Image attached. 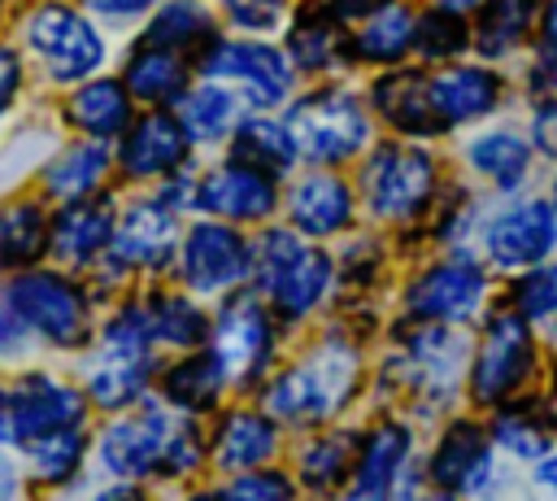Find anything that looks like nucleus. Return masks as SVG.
Masks as SVG:
<instances>
[{"label":"nucleus","mask_w":557,"mask_h":501,"mask_svg":"<svg viewBox=\"0 0 557 501\" xmlns=\"http://www.w3.org/2000/svg\"><path fill=\"white\" fill-rule=\"evenodd\" d=\"M540 370H544V353L535 340V322H527L513 305L487 309L479 340L470 349L466 401L487 414V410L540 388Z\"/></svg>","instance_id":"nucleus-1"},{"label":"nucleus","mask_w":557,"mask_h":501,"mask_svg":"<svg viewBox=\"0 0 557 501\" xmlns=\"http://www.w3.org/2000/svg\"><path fill=\"white\" fill-rule=\"evenodd\" d=\"M361 357L348 340H322L305 362L287 366L265 383V410L278 423L292 427H318L344 410V401L357 392Z\"/></svg>","instance_id":"nucleus-2"},{"label":"nucleus","mask_w":557,"mask_h":501,"mask_svg":"<svg viewBox=\"0 0 557 501\" xmlns=\"http://www.w3.org/2000/svg\"><path fill=\"white\" fill-rule=\"evenodd\" d=\"M152 314L148 305H126L117 309L104 331H100V349L87 366V396L104 410H126L131 401L144 396L148 388V370H152Z\"/></svg>","instance_id":"nucleus-3"},{"label":"nucleus","mask_w":557,"mask_h":501,"mask_svg":"<svg viewBox=\"0 0 557 501\" xmlns=\"http://www.w3.org/2000/svg\"><path fill=\"white\" fill-rule=\"evenodd\" d=\"M422 471L435 488L461 501H492L500 492V449L487 431V418L453 414L440 427Z\"/></svg>","instance_id":"nucleus-4"},{"label":"nucleus","mask_w":557,"mask_h":501,"mask_svg":"<svg viewBox=\"0 0 557 501\" xmlns=\"http://www.w3.org/2000/svg\"><path fill=\"white\" fill-rule=\"evenodd\" d=\"M440 187V166L426 148L392 139L379 144L361 166V200L383 222H409L418 218Z\"/></svg>","instance_id":"nucleus-5"},{"label":"nucleus","mask_w":557,"mask_h":501,"mask_svg":"<svg viewBox=\"0 0 557 501\" xmlns=\"http://www.w3.org/2000/svg\"><path fill=\"white\" fill-rule=\"evenodd\" d=\"M287 131L300 157H309L313 166H339L370 144V113L352 91L322 87L292 105Z\"/></svg>","instance_id":"nucleus-6"},{"label":"nucleus","mask_w":557,"mask_h":501,"mask_svg":"<svg viewBox=\"0 0 557 501\" xmlns=\"http://www.w3.org/2000/svg\"><path fill=\"white\" fill-rule=\"evenodd\" d=\"M22 39L57 83H83L104 61L100 30L70 4H39L35 13H26Z\"/></svg>","instance_id":"nucleus-7"},{"label":"nucleus","mask_w":557,"mask_h":501,"mask_svg":"<svg viewBox=\"0 0 557 501\" xmlns=\"http://www.w3.org/2000/svg\"><path fill=\"white\" fill-rule=\"evenodd\" d=\"M487 305V270L470 253H448L418 270L405 288V314L418 322H448L461 327L479 318Z\"/></svg>","instance_id":"nucleus-8"},{"label":"nucleus","mask_w":557,"mask_h":501,"mask_svg":"<svg viewBox=\"0 0 557 501\" xmlns=\"http://www.w3.org/2000/svg\"><path fill=\"white\" fill-rule=\"evenodd\" d=\"M487 266L505 274H522L553 257L557 248V209L548 196H522L505 209H496L479 231Z\"/></svg>","instance_id":"nucleus-9"},{"label":"nucleus","mask_w":557,"mask_h":501,"mask_svg":"<svg viewBox=\"0 0 557 501\" xmlns=\"http://www.w3.org/2000/svg\"><path fill=\"white\" fill-rule=\"evenodd\" d=\"M9 301L22 314V322L30 331H39L48 344L57 349H74L87 340L91 327V309L78 283H70L65 274L52 270H26L9 283Z\"/></svg>","instance_id":"nucleus-10"},{"label":"nucleus","mask_w":557,"mask_h":501,"mask_svg":"<svg viewBox=\"0 0 557 501\" xmlns=\"http://www.w3.org/2000/svg\"><path fill=\"white\" fill-rule=\"evenodd\" d=\"M178 423H183V414H174V410H165V405H152V401H148L139 414L113 418V423L100 431V440H96L100 466H104L113 479L161 475Z\"/></svg>","instance_id":"nucleus-11"},{"label":"nucleus","mask_w":557,"mask_h":501,"mask_svg":"<svg viewBox=\"0 0 557 501\" xmlns=\"http://www.w3.org/2000/svg\"><path fill=\"white\" fill-rule=\"evenodd\" d=\"M200 74L235 83L244 91V100L257 109L283 105L292 91L287 57L270 44H257V39H209V48L200 57Z\"/></svg>","instance_id":"nucleus-12"},{"label":"nucleus","mask_w":557,"mask_h":501,"mask_svg":"<svg viewBox=\"0 0 557 501\" xmlns=\"http://www.w3.org/2000/svg\"><path fill=\"white\" fill-rule=\"evenodd\" d=\"M87 401L78 388L61 383L48 370H30L9 388V436L13 444H35L52 431L83 427Z\"/></svg>","instance_id":"nucleus-13"},{"label":"nucleus","mask_w":557,"mask_h":501,"mask_svg":"<svg viewBox=\"0 0 557 501\" xmlns=\"http://www.w3.org/2000/svg\"><path fill=\"white\" fill-rule=\"evenodd\" d=\"M413 466V427L405 418H379L357 449V466L339 501H396L400 479Z\"/></svg>","instance_id":"nucleus-14"},{"label":"nucleus","mask_w":557,"mask_h":501,"mask_svg":"<svg viewBox=\"0 0 557 501\" xmlns=\"http://www.w3.org/2000/svg\"><path fill=\"white\" fill-rule=\"evenodd\" d=\"M213 353L235 383H257L274 357V322L257 296H231L213 318Z\"/></svg>","instance_id":"nucleus-15"},{"label":"nucleus","mask_w":557,"mask_h":501,"mask_svg":"<svg viewBox=\"0 0 557 501\" xmlns=\"http://www.w3.org/2000/svg\"><path fill=\"white\" fill-rule=\"evenodd\" d=\"M487 431L505 462L535 466L557 444V396L544 388H531V392L487 410Z\"/></svg>","instance_id":"nucleus-16"},{"label":"nucleus","mask_w":557,"mask_h":501,"mask_svg":"<svg viewBox=\"0 0 557 501\" xmlns=\"http://www.w3.org/2000/svg\"><path fill=\"white\" fill-rule=\"evenodd\" d=\"M178 270L196 292H226L252 270V248L226 222H196L183 235Z\"/></svg>","instance_id":"nucleus-17"},{"label":"nucleus","mask_w":557,"mask_h":501,"mask_svg":"<svg viewBox=\"0 0 557 501\" xmlns=\"http://www.w3.org/2000/svg\"><path fill=\"white\" fill-rule=\"evenodd\" d=\"M178 244V222H174V205L165 200H135L117 227H113V261L122 270H161L174 257Z\"/></svg>","instance_id":"nucleus-18"},{"label":"nucleus","mask_w":557,"mask_h":501,"mask_svg":"<svg viewBox=\"0 0 557 501\" xmlns=\"http://www.w3.org/2000/svg\"><path fill=\"white\" fill-rule=\"evenodd\" d=\"M505 100V78L492 65H444L431 74V105L444 122V131L483 122Z\"/></svg>","instance_id":"nucleus-19"},{"label":"nucleus","mask_w":557,"mask_h":501,"mask_svg":"<svg viewBox=\"0 0 557 501\" xmlns=\"http://www.w3.org/2000/svg\"><path fill=\"white\" fill-rule=\"evenodd\" d=\"M196 205L226 222H261L278 205V192H274L270 174H261L244 161H226L196 183Z\"/></svg>","instance_id":"nucleus-20"},{"label":"nucleus","mask_w":557,"mask_h":501,"mask_svg":"<svg viewBox=\"0 0 557 501\" xmlns=\"http://www.w3.org/2000/svg\"><path fill=\"white\" fill-rule=\"evenodd\" d=\"M370 105L383 113V122L409 139H431L444 135V122L431 105V74L418 70H387L370 87Z\"/></svg>","instance_id":"nucleus-21"},{"label":"nucleus","mask_w":557,"mask_h":501,"mask_svg":"<svg viewBox=\"0 0 557 501\" xmlns=\"http://www.w3.org/2000/svg\"><path fill=\"white\" fill-rule=\"evenodd\" d=\"M352 213H357V200L339 174H305L287 192V218L300 235H313V240L339 235L348 231Z\"/></svg>","instance_id":"nucleus-22"},{"label":"nucleus","mask_w":557,"mask_h":501,"mask_svg":"<svg viewBox=\"0 0 557 501\" xmlns=\"http://www.w3.org/2000/svg\"><path fill=\"white\" fill-rule=\"evenodd\" d=\"M187 144H191V135H187V126L178 118L148 113L122 139V170L131 179H161V174H170V170L183 166Z\"/></svg>","instance_id":"nucleus-23"},{"label":"nucleus","mask_w":557,"mask_h":501,"mask_svg":"<svg viewBox=\"0 0 557 501\" xmlns=\"http://www.w3.org/2000/svg\"><path fill=\"white\" fill-rule=\"evenodd\" d=\"M531 161H535V139L531 135H518L513 126L479 131L466 144V166L474 174H483L500 192H518L527 183V174H531Z\"/></svg>","instance_id":"nucleus-24"},{"label":"nucleus","mask_w":557,"mask_h":501,"mask_svg":"<svg viewBox=\"0 0 557 501\" xmlns=\"http://www.w3.org/2000/svg\"><path fill=\"white\" fill-rule=\"evenodd\" d=\"M331 283H335V261H331L322 248H309V244H305V248L287 261V270L274 279V288H270L265 296H270V305H274L278 318L296 322V318L313 314V309L326 301Z\"/></svg>","instance_id":"nucleus-25"},{"label":"nucleus","mask_w":557,"mask_h":501,"mask_svg":"<svg viewBox=\"0 0 557 501\" xmlns=\"http://www.w3.org/2000/svg\"><path fill=\"white\" fill-rule=\"evenodd\" d=\"M278 453V427L274 414H257V410H231L218 423L213 436V462L222 471H257L261 462H270Z\"/></svg>","instance_id":"nucleus-26"},{"label":"nucleus","mask_w":557,"mask_h":501,"mask_svg":"<svg viewBox=\"0 0 557 501\" xmlns=\"http://www.w3.org/2000/svg\"><path fill=\"white\" fill-rule=\"evenodd\" d=\"M113 244V218L104 205L96 200H70L57 218H52V235L48 248L57 261L65 266H87L96 253H104Z\"/></svg>","instance_id":"nucleus-27"},{"label":"nucleus","mask_w":557,"mask_h":501,"mask_svg":"<svg viewBox=\"0 0 557 501\" xmlns=\"http://www.w3.org/2000/svg\"><path fill=\"white\" fill-rule=\"evenodd\" d=\"M65 122L91 139H113L131 131V87L113 78H87L65 100Z\"/></svg>","instance_id":"nucleus-28"},{"label":"nucleus","mask_w":557,"mask_h":501,"mask_svg":"<svg viewBox=\"0 0 557 501\" xmlns=\"http://www.w3.org/2000/svg\"><path fill=\"white\" fill-rule=\"evenodd\" d=\"M413 39H418V17L392 0L361 22V30L348 39V52L366 65H400V57L413 52Z\"/></svg>","instance_id":"nucleus-29"},{"label":"nucleus","mask_w":557,"mask_h":501,"mask_svg":"<svg viewBox=\"0 0 557 501\" xmlns=\"http://www.w3.org/2000/svg\"><path fill=\"white\" fill-rule=\"evenodd\" d=\"M535 17H540V0H483L474 17V48L487 61H500L531 35Z\"/></svg>","instance_id":"nucleus-30"},{"label":"nucleus","mask_w":557,"mask_h":501,"mask_svg":"<svg viewBox=\"0 0 557 501\" xmlns=\"http://www.w3.org/2000/svg\"><path fill=\"white\" fill-rule=\"evenodd\" d=\"M226 379H231V375H226V366L218 362V353H191V357H183V362H174V366L165 370L161 392H165V401H170L174 410L200 414V410H209V405L218 401V392H222Z\"/></svg>","instance_id":"nucleus-31"},{"label":"nucleus","mask_w":557,"mask_h":501,"mask_svg":"<svg viewBox=\"0 0 557 501\" xmlns=\"http://www.w3.org/2000/svg\"><path fill=\"white\" fill-rule=\"evenodd\" d=\"M126 87L135 100L144 105H165V100H183V87H187V70L178 61L174 48H157V44H144L139 52H131L126 61Z\"/></svg>","instance_id":"nucleus-32"},{"label":"nucleus","mask_w":557,"mask_h":501,"mask_svg":"<svg viewBox=\"0 0 557 501\" xmlns=\"http://www.w3.org/2000/svg\"><path fill=\"white\" fill-rule=\"evenodd\" d=\"M235 161H244V166H252V170H261V174H287L292 170V161L300 157L296 152V139H292V131H287V122L278 126V122H270V118H248V122H239L235 126Z\"/></svg>","instance_id":"nucleus-33"},{"label":"nucleus","mask_w":557,"mask_h":501,"mask_svg":"<svg viewBox=\"0 0 557 501\" xmlns=\"http://www.w3.org/2000/svg\"><path fill=\"white\" fill-rule=\"evenodd\" d=\"M48 235H52V222L44 218L39 205L30 200L0 205V270L30 266L48 248Z\"/></svg>","instance_id":"nucleus-34"},{"label":"nucleus","mask_w":557,"mask_h":501,"mask_svg":"<svg viewBox=\"0 0 557 501\" xmlns=\"http://www.w3.org/2000/svg\"><path fill=\"white\" fill-rule=\"evenodd\" d=\"M357 449L361 440L352 431H331V436H313L300 449V479L313 492H335L348 484L352 466H357Z\"/></svg>","instance_id":"nucleus-35"},{"label":"nucleus","mask_w":557,"mask_h":501,"mask_svg":"<svg viewBox=\"0 0 557 501\" xmlns=\"http://www.w3.org/2000/svg\"><path fill=\"white\" fill-rule=\"evenodd\" d=\"M104 174H109V152L100 144H74L70 152H61L48 166L44 187H48V196H57V200L70 205V200L91 196L104 183Z\"/></svg>","instance_id":"nucleus-36"},{"label":"nucleus","mask_w":557,"mask_h":501,"mask_svg":"<svg viewBox=\"0 0 557 501\" xmlns=\"http://www.w3.org/2000/svg\"><path fill=\"white\" fill-rule=\"evenodd\" d=\"M235 118H239V105H235V96H231L226 87H218V83H205V87H196V91H183V100H178V122L187 126V135H191L196 144L222 139V135L235 126Z\"/></svg>","instance_id":"nucleus-37"},{"label":"nucleus","mask_w":557,"mask_h":501,"mask_svg":"<svg viewBox=\"0 0 557 501\" xmlns=\"http://www.w3.org/2000/svg\"><path fill=\"white\" fill-rule=\"evenodd\" d=\"M335 26H339V22H335L331 13H305V17L292 26V35H287V57H292L300 70H326V65H335V61L348 52V44L339 39Z\"/></svg>","instance_id":"nucleus-38"},{"label":"nucleus","mask_w":557,"mask_h":501,"mask_svg":"<svg viewBox=\"0 0 557 501\" xmlns=\"http://www.w3.org/2000/svg\"><path fill=\"white\" fill-rule=\"evenodd\" d=\"M205 39H213V17H209V9L200 0H170L152 17V26L144 35V44L174 48V52H183L191 44H205Z\"/></svg>","instance_id":"nucleus-39"},{"label":"nucleus","mask_w":557,"mask_h":501,"mask_svg":"<svg viewBox=\"0 0 557 501\" xmlns=\"http://www.w3.org/2000/svg\"><path fill=\"white\" fill-rule=\"evenodd\" d=\"M152 314V335L161 344H174V349H196L205 335H209V318L200 305H191L187 296H157L148 305Z\"/></svg>","instance_id":"nucleus-40"},{"label":"nucleus","mask_w":557,"mask_h":501,"mask_svg":"<svg viewBox=\"0 0 557 501\" xmlns=\"http://www.w3.org/2000/svg\"><path fill=\"white\" fill-rule=\"evenodd\" d=\"M26 453H30V475L39 484H65L78 471L87 440H83V427H65V431H52V436L26 444Z\"/></svg>","instance_id":"nucleus-41"},{"label":"nucleus","mask_w":557,"mask_h":501,"mask_svg":"<svg viewBox=\"0 0 557 501\" xmlns=\"http://www.w3.org/2000/svg\"><path fill=\"white\" fill-rule=\"evenodd\" d=\"M474 44V30L466 26V13H453V9H431L418 17V39L413 48L426 57V61H453L461 57L466 48Z\"/></svg>","instance_id":"nucleus-42"},{"label":"nucleus","mask_w":557,"mask_h":501,"mask_svg":"<svg viewBox=\"0 0 557 501\" xmlns=\"http://www.w3.org/2000/svg\"><path fill=\"white\" fill-rule=\"evenodd\" d=\"M505 305H513V309H518L527 322H535V327L557 322V261H540V266L522 270V274L513 279Z\"/></svg>","instance_id":"nucleus-43"},{"label":"nucleus","mask_w":557,"mask_h":501,"mask_svg":"<svg viewBox=\"0 0 557 501\" xmlns=\"http://www.w3.org/2000/svg\"><path fill=\"white\" fill-rule=\"evenodd\" d=\"M213 501H296V488L283 471H239Z\"/></svg>","instance_id":"nucleus-44"},{"label":"nucleus","mask_w":557,"mask_h":501,"mask_svg":"<svg viewBox=\"0 0 557 501\" xmlns=\"http://www.w3.org/2000/svg\"><path fill=\"white\" fill-rule=\"evenodd\" d=\"M527 96H531L535 113H544V109H557V52L540 48L535 65L527 70Z\"/></svg>","instance_id":"nucleus-45"},{"label":"nucleus","mask_w":557,"mask_h":501,"mask_svg":"<svg viewBox=\"0 0 557 501\" xmlns=\"http://www.w3.org/2000/svg\"><path fill=\"white\" fill-rule=\"evenodd\" d=\"M222 4L244 30H270L278 26V13H283V0H222Z\"/></svg>","instance_id":"nucleus-46"},{"label":"nucleus","mask_w":557,"mask_h":501,"mask_svg":"<svg viewBox=\"0 0 557 501\" xmlns=\"http://www.w3.org/2000/svg\"><path fill=\"white\" fill-rule=\"evenodd\" d=\"M26 322H22V314L13 309V301L4 296L0 301V357H9V353H17L22 349V340H26Z\"/></svg>","instance_id":"nucleus-47"},{"label":"nucleus","mask_w":557,"mask_h":501,"mask_svg":"<svg viewBox=\"0 0 557 501\" xmlns=\"http://www.w3.org/2000/svg\"><path fill=\"white\" fill-rule=\"evenodd\" d=\"M17 87H22V61H17V52L9 44H0V113L13 105Z\"/></svg>","instance_id":"nucleus-48"},{"label":"nucleus","mask_w":557,"mask_h":501,"mask_svg":"<svg viewBox=\"0 0 557 501\" xmlns=\"http://www.w3.org/2000/svg\"><path fill=\"white\" fill-rule=\"evenodd\" d=\"M527 479H531L535 492H544V497L557 501V444H553L535 466H527Z\"/></svg>","instance_id":"nucleus-49"},{"label":"nucleus","mask_w":557,"mask_h":501,"mask_svg":"<svg viewBox=\"0 0 557 501\" xmlns=\"http://www.w3.org/2000/svg\"><path fill=\"white\" fill-rule=\"evenodd\" d=\"M383 4H392V0H326V13H331L335 22H366V17L379 13Z\"/></svg>","instance_id":"nucleus-50"},{"label":"nucleus","mask_w":557,"mask_h":501,"mask_svg":"<svg viewBox=\"0 0 557 501\" xmlns=\"http://www.w3.org/2000/svg\"><path fill=\"white\" fill-rule=\"evenodd\" d=\"M531 139H535V148L544 157L557 161V109H544V113L531 118Z\"/></svg>","instance_id":"nucleus-51"},{"label":"nucleus","mask_w":557,"mask_h":501,"mask_svg":"<svg viewBox=\"0 0 557 501\" xmlns=\"http://www.w3.org/2000/svg\"><path fill=\"white\" fill-rule=\"evenodd\" d=\"M157 0H87V9L104 13V17H139L144 9H152Z\"/></svg>","instance_id":"nucleus-52"},{"label":"nucleus","mask_w":557,"mask_h":501,"mask_svg":"<svg viewBox=\"0 0 557 501\" xmlns=\"http://www.w3.org/2000/svg\"><path fill=\"white\" fill-rule=\"evenodd\" d=\"M540 48L557 52V0L544 4V17H540Z\"/></svg>","instance_id":"nucleus-53"},{"label":"nucleus","mask_w":557,"mask_h":501,"mask_svg":"<svg viewBox=\"0 0 557 501\" xmlns=\"http://www.w3.org/2000/svg\"><path fill=\"white\" fill-rule=\"evenodd\" d=\"M17 497V471H13V462L0 453V501H13Z\"/></svg>","instance_id":"nucleus-54"},{"label":"nucleus","mask_w":557,"mask_h":501,"mask_svg":"<svg viewBox=\"0 0 557 501\" xmlns=\"http://www.w3.org/2000/svg\"><path fill=\"white\" fill-rule=\"evenodd\" d=\"M96 501H144V492H139V488H131V479H122V484L104 488Z\"/></svg>","instance_id":"nucleus-55"},{"label":"nucleus","mask_w":557,"mask_h":501,"mask_svg":"<svg viewBox=\"0 0 557 501\" xmlns=\"http://www.w3.org/2000/svg\"><path fill=\"white\" fill-rule=\"evenodd\" d=\"M0 440L13 444V436H9V392L4 388H0Z\"/></svg>","instance_id":"nucleus-56"},{"label":"nucleus","mask_w":557,"mask_h":501,"mask_svg":"<svg viewBox=\"0 0 557 501\" xmlns=\"http://www.w3.org/2000/svg\"><path fill=\"white\" fill-rule=\"evenodd\" d=\"M548 200H553V209H557V179H553V192H548Z\"/></svg>","instance_id":"nucleus-57"}]
</instances>
